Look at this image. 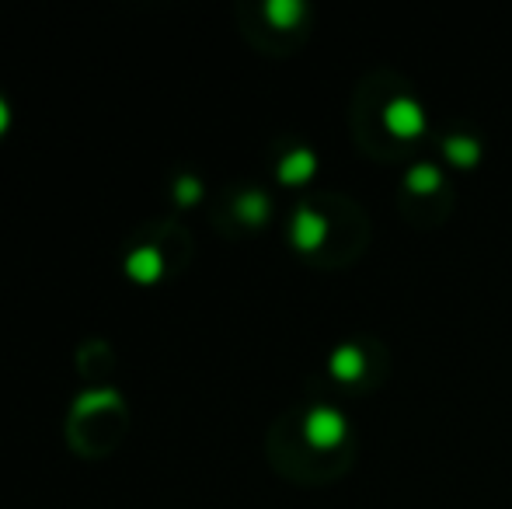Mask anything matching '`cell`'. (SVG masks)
Listing matches in <instances>:
<instances>
[{"label":"cell","instance_id":"7c38bea8","mask_svg":"<svg viewBox=\"0 0 512 509\" xmlns=\"http://www.w3.org/2000/svg\"><path fill=\"white\" fill-rule=\"evenodd\" d=\"M199 196H203V182L199 178H192V175H182L175 182V199H178V206H192V203H199Z\"/></svg>","mask_w":512,"mask_h":509},{"label":"cell","instance_id":"4fadbf2b","mask_svg":"<svg viewBox=\"0 0 512 509\" xmlns=\"http://www.w3.org/2000/svg\"><path fill=\"white\" fill-rule=\"evenodd\" d=\"M7 126H11V105H7L4 98H0V133H4Z\"/></svg>","mask_w":512,"mask_h":509},{"label":"cell","instance_id":"3957f363","mask_svg":"<svg viewBox=\"0 0 512 509\" xmlns=\"http://www.w3.org/2000/svg\"><path fill=\"white\" fill-rule=\"evenodd\" d=\"M126 276L140 286H150L164 276V255L154 245H140L126 255Z\"/></svg>","mask_w":512,"mask_h":509},{"label":"cell","instance_id":"6da1fadb","mask_svg":"<svg viewBox=\"0 0 512 509\" xmlns=\"http://www.w3.org/2000/svg\"><path fill=\"white\" fill-rule=\"evenodd\" d=\"M304 433H307V440L314 443V447H321V450L335 447V443L345 436V415L338 412V408L317 405L314 412L307 415Z\"/></svg>","mask_w":512,"mask_h":509},{"label":"cell","instance_id":"277c9868","mask_svg":"<svg viewBox=\"0 0 512 509\" xmlns=\"http://www.w3.org/2000/svg\"><path fill=\"white\" fill-rule=\"evenodd\" d=\"M290 234H293V245L304 248V252H314V248L324 241V234H328V224H324L321 213L304 206V210H297V217H293Z\"/></svg>","mask_w":512,"mask_h":509},{"label":"cell","instance_id":"8fae6325","mask_svg":"<svg viewBox=\"0 0 512 509\" xmlns=\"http://www.w3.org/2000/svg\"><path fill=\"white\" fill-rule=\"evenodd\" d=\"M446 154H450L457 164H474V161H478V154H481V143L474 140V136L457 133V136H450V140H446Z\"/></svg>","mask_w":512,"mask_h":509},{"label":"cell","instance_id":"7a4b0ae2","mask_svg":"<svg viewBox=\"0 0 512 509\" xmlns=\"http://www.w3.org/2000/svg\"><path fill=\"white\" fill-rule=\"evenodd\" d=\"M384 119H387V129L398 136H415L425 129V112L415 98H394L384 109Z\"/></svg>","mask_w":512,"mask_h":509},{"label":"cell","instance_id":"ba28073f","mask_svg":"<svg viewBox=\"0 0 512 509\" xmlns=\"http://www.w3.org/2000/svg\"><path fill=\"white\" fill-rule=\"evenodd\" d=\"M237 217L244 220V224H262L265 217H269V199H265V192H244V196H237L234 203Z\"/></svg>","mask_w":512,"mask_h":509},{"label":"cell","instance_id":"9c48e42d","mask_svg":"<svg viewBox=\"0 0 512 509\" xmlns=\"http://www.w3.org/2000/svg\"><path fill=\"white\" fill-rule=\"evenodd\" d=\"M405 182H408V189H415V192H432V189H439L443 175H439V168L432 161H418L408 168Z\"/></svg>","mask_w":512,"mask_h":509},{"label":"cell","instance_id":"8992f818","mask_svg":"<svg viewBox=\"0 0 512 509\" xmlns=\"http://www.w3.org/2000/svg\"><path fill=\"white\" fill-rule=\"evenodd\" d=\"M331 374L342 377V381H352V377L363 374V353L356 346H338L331 353Z\"/></svg>","mask_w":512,"mask_h":509},{"label":"cell","instance_id":"5b68a950","mask_svg":"<svg viewBox=\"0 0 512 509\" xmlns=\"http://www.w3.org/2000/svg\"><path fill=\"white\" fill-rule=\"evenodd\" d=\"M314 168H317V157L300 147V150H290V154L279 161V178H283V182H307V178L314 175Z\"/></svg>","mask_w":512,"mask_h":509},{"label":"cell","instance_id":"30bf717a","mask_svg":"<svg viewBox=\"0 0 512 509\" xmlns=\"http://www.w3.org/2000/svg\"><path fill=\"white\" fill-rule=\"evenodd\" d=\"M300 14H304L300 0H269V4H265V18L279 28H293L300 21Z\"/></svg>","mask_w":512,"mask_h":509},{"label":"cell","instance_id":"52a82bcc","mask_svg":"<svg viewBox=\"0 0 512 509\" xmlns=\"http://www.w3.org/2000/svg\"><path fill=\"white\" fill-rule=\"evenodd\" d=\"M119 391L115 387H98V391H84L81 398L74 401V415H91L98 408H119Z\"/></svg>","mask_w":512,"mask_h":509}]
</instances>
